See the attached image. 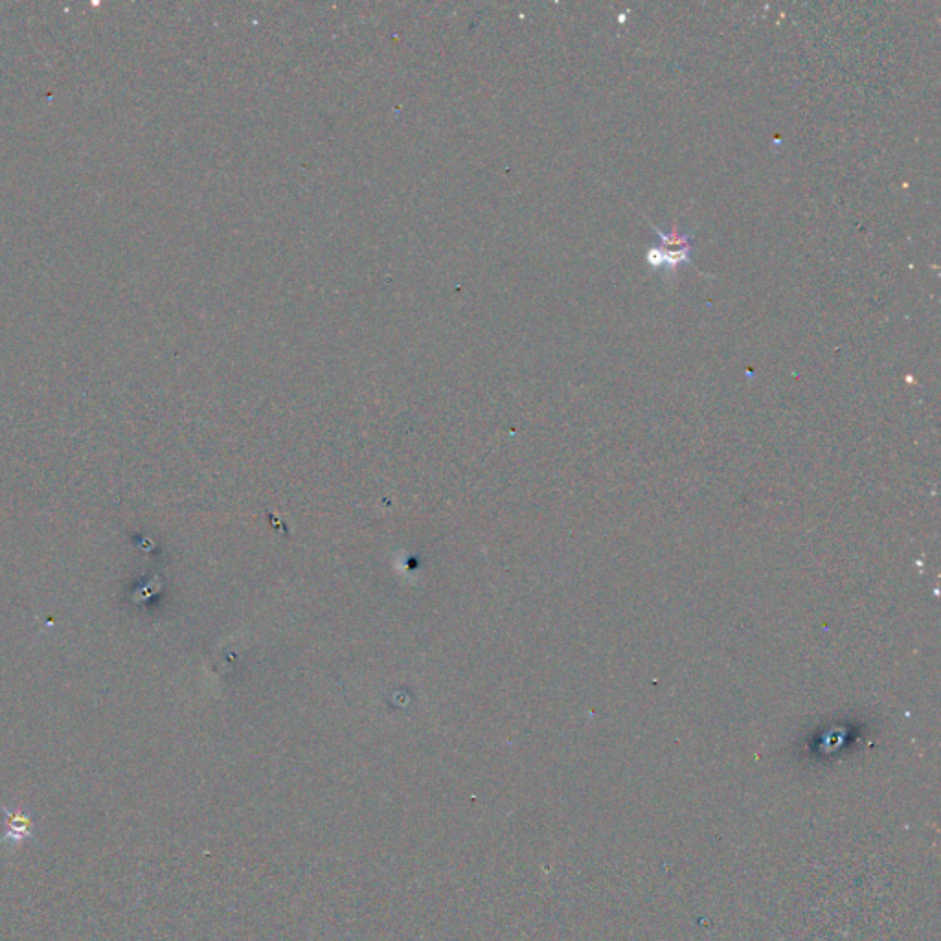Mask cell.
<instances>
[{
  "instance_id": "cell-1",
  "label": "cell",
  "mask_w": 941,
  "mask_h": 941,
  "mask_svg": "<svg viewBox=\"0 0 941 941\" xmlns=\"http://www.w3.org/2000/svg\"><path fill=\"white\" fill-rule=\"evenodd\" d=\"M653 267H679V263L690 261V238L677 234H660V247L649 252Z\"/></svg>"
}]
</instances>
